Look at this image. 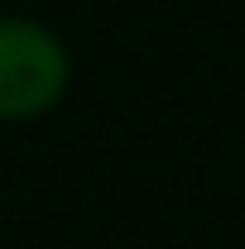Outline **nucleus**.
<instances>
[{
  "label": "nucleus",
  "mask_w": 245,
  "mask_h": 249,
  "mask_svg": "<svg viewBox=\"0 0 245 249\" xmlns=\"http://www.w3.org/2000/svg\"><path fill=\"white\" fill-rule=\"evenodd\" d=\"M72 58L62 38L34 19H0V120H34L67 91Z\"/></svg>",
  "instance_id": "1"
}]
</instances>
